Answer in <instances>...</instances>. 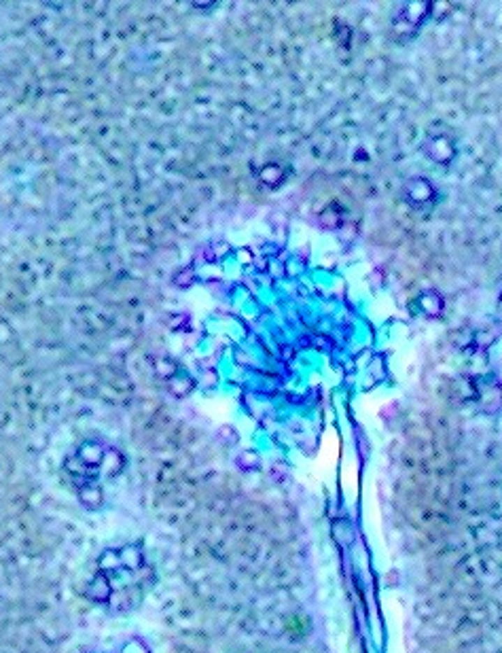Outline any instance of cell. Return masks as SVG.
Instances as JSON below:
<instances>
[{
  "instance_id": "1",
  "label": "cell",
  "mask_w": 502,
  "mask_h": 653,
  "mask_svg": "<svg viewBox=\"0 0 502 653\" xmlns=\"http://www.w3.org/2000/svg\"><path fill=\"white\" fill-rule=\"evenodd\" d=\"M432 11V3L428 0H409V3H399L392 11L390 24H392V32L401 38H409L413 36L420 26L430 17Z\"/></svg>"
},
{
  "instance_id": "2",
  "label": "cell",
  "mask_w": 502,
  "mask_h": 653,
  "mask_svg": "<svg viewBox=\"0 0 502 653\" xmlns=\"http://www.w3.org/2000/svg\"><path fill=\"white\" fill-rule=\"evenodd\" d=\"M403 200L413 210H426L438 200V191L426 176H413L403 185Z\"/></svg>"
},
{
  "instance_id": "3",
  "label": "cell",
  "mask_w": 502,
  "mask_h": 653,
  "mask_svg": "<svg viewBox=\"0 0 502 653\" xmlns=\"http://www.w3.org/2000/svg\"><path fill=\"white\" fill-rule=\"evenodd\" d=\"M422 153L428 159H432L434 163L450 166L458 153L456 138L448 132H428L424 142H422Z\"/></svg>"
},
{
  "instance_id": "4",
  "label": "cell",
  "mask_w": 502,
  "mask_h": 653,
  "mask_svg": "<svg viewBox=\"0 0 502 653\" xmlns=\"http://www.w3.org/2000/svg\"><path fill=\"white\" fill-rule=\"evenodd\" d=\"M346 217H344V208L337 204V202H331L318 217V225L325 229V231H339L344 225H346Z\"/></svg>"
},
{
  "instance_id": "5",
  "label": "cell",
  "mask_w": 502,
  "mask_h": 653,
  "mask_svg": "<svg viewBox=\"0 0 502 653\" xmlns=\"http://www.w3.org/2000/svg\"><path fill=\"white\" fill-rule=\"evenodd\" d=\"M420 310H422V314H426L428 318H438L443 314V306H445V302H443V295L441 293H436V291H424L422 295H420Z\"/></svg>"
},
{
  "instance_id": "6",
  "label": "cell",
  "mask_w": 502,
  "mask_h": 653,
  "mask_svg": "<svg viewBox=\"0 0 502 653\" xmlns=\"http://www.w3.org/2000/svg\"><path fill=\"white\" fill-rule=\"evenodd\" d=\"M104 456H106V450L96 443V441H87L79 448L77 452V458L85 464V467H102L104 462Z\"/></svg>"
},
{
  "instance_id": "7",
  "label": "cell",
  "mask_w": 502,
  "mask_h": 653,
  "mask_svg": "<svg viewBox=\"0 0 502 653\" xmlns=\"http://www.w3.org/2000/svg\"><path fill=\"white\" fill-rule=\"evenodd\" d=\"M286 176V170L280 163H265L259 170V181L267 187H280Z\"/></svg>"
},
{
  "instance_id": "8",
  "label": "cell",
  "mask_w": 502,
  "mask_h": 653,
  "mask_svg": "<svg viewBox=\"0 0 502 653\" xmlns=\"http://www.w3.org/2000/svg\"><path fill=\"white\" fill-rule=\"evenodd\" d=\"M87 596H89L91 601H102V603H106V601L112 596V585L108 583V579H106L104 573H100V575L89 583Z\"/></svg>"
},
{
  "instance_id": "9",
  "label": "cell",
  "mask_w": 502,
  "mask_h": 653,
  "mask_svg": "<svg viewBox=\"0 0 502 653\" xmlns=\"http://www.w3.org/2000/svg\"><path fill=\"white\" fill-rule=\"evenodd\" d=\"M119 558H121V566L130 568V571H138L145 564V556L140 552V548L136 545H128L119 550Z\"/></svg>"
},
{
  "instance_id": "10",
  "label": "cell",
  "mask_w": 502,
  "mask_h": 653,
  "mask_svg": "<svg viewBox=\"0 0 502 653\" xmlns=\"http://www.w3.org/2000/svg\"><path fill=\"white\" fill-rule=\"evenodd\" d=\"M98 564H100V571L106 575L110 571H117L121 566V558H119V550H104L98 558Z\"/></svg>"
},
{
  "instance_id": "11",
  "label": "cell",
  "mask_w": 502,
  "mask_h": 653,
  "mask_svg": "<svg viewBox=\"0 0 502 653\" xmlns=\"http://www.w3.org/2000/svg\"><path fill=\"white\" fill-rule=\"evenodd\" d=\"M168 388H170V392H172V395H176V397H184V395H189V392L193 390V380H191V378H186V376H174V378L170 380Z\"/></svg>"
},
{
  "instance_id": "12",
  "label": "cell",
  "mask_w": 502,
  "mask_h": 653,
  "mask_svg": "<svg viewBox=\"0 0 502 653\" xmlns=\"http://www.w3.org/2000/svg\"><path fill=\"white\" fill-rule=\"evenodd\" d=\"M81 503L87 509H98L102 505V490L98 486H85L81 490Z\"/></svg>"
},
{
  "instance_id": "13",
  "label": "cell",
  "mask_w": 502,
  "mask_h": 653,
  "mask_svg": "<svg viewBox=\"0 0 502 653\" xmlns=\"http://www.w3.org/2000/svg\"><path fill=\"white\" fill-rule=\"evenodd\" d=\"M123 464H125V460H123V456L117 452V450H108L106 452V456H104V462H102V467H104V471L110 475H117L121 469H123Z\"/></svg>"
},
{
  "instance_id": "14",
  "label": "cell",
  "mask_w": 502,
  "mask_h": 653,
  "mask_svg": "<svg viewBox=\"0 0 502 653\" xmlns=\"http://www.w3.org/2000/svg\"><path fill=\"white\" fill-rule=\"evenodd\" d=\"M155 372H157V376H161L165 380H172L176 376V365L170 359H157L155 361Z\"/></svg>"
},
{
  "instance_id": "15",
  "label": "cell",
  "mask_w": 502,
  "mask_h": 653,
  "mask_svg": "<svg viewBox=\"0 0 502 653\" xmlns=\"http://www.w3.org/2000/svg\"><path fill=\"white\" fill-rule=\"evenodd\" d=\"M172 282H174L178 288H189V286L195 282V272H193V270H189V267H186V270H180V272L174 276V280H172Z\"/></svg>"
},
{
  "instance_id": "16",
  "label": "cell",
  "mask_w": 502,
  "mask_h": 653,
  "mask_svg": "<svg viewBox=\"0 0 502 653\" xmlns=\"http://www.w3.org/2000/svg\"><path fill=\"white\" fill-rule=\"evenodd\" d=\"M498 318L502 321V288H500V297H498Z\"/></svg>"
}]
</instances>
